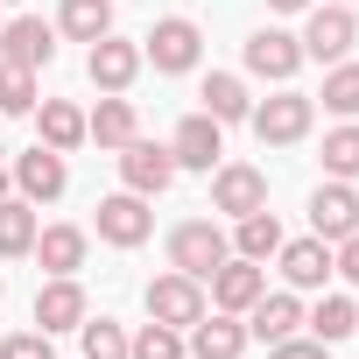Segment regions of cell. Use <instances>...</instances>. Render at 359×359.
<instances>
[{
	"label": "cell",
	"instance_id": "obj_12",
	"mask_svg": "<svg viewBox=\"0 0 359 359\" xmlns=\"http://www.w3.org/2000/svg\"><path fill=\"white\" fill-rule=\"evenodd\" d=\"M141 43H120V36H99L92 50H85V78L99 85V92H127L134 78H141Z\"/></svg>",
	"mask_w": 359,
	"mask_h": 359
},
{
	"label": "cell",
	"instance_id": "obj_29",
	"mask_svg": "<svg viewBox=\"0 0 359 359\" xmlns=\"http://www.w3.org/2000/svg\"><path fill=\"white\" fill-rule=\"evenodd\" d=\"M317 99H324V113L352 120V113H359V64H345V57H338V64L324 71V92H317Z\"/></svg>",
	"mask_w": 359,
	"mask_h": 359
},
{
	"label": "cell",
	"instance_id": "obj_30",
	"mask_svg": "<svg viewBox=\"0 0 359 359\" xmlns=\"http://www.w3.org/2000/svg\"><path fill=\"white\" fill-rule=\"evenodd\" d=\"M324 169L338 176V184H352V176H359V127H352V120L324 134Z\"/></svg>",
	"mask_w": 359,
	"mask_h": 359
},
{
	"label": "cell",
	"instance_id": "obj_5",
	"mask_svg": "<svg viewBox=\"0 0 359 359\" xmlns=\"http://www.w3.org/2000/svg\"><path fill=\"white\" fill-rule=\"evenodd\" d=\"M296 43H303V57H317V64H338V57H345V50L359 43V22H352V8H345V0H331V8L317 0Z\"/></svg>",
	"mask_w": 359,
	"mask_h": 359
},
{
	"label": "cell",
	"instance_id": "obj_7",
	"mask_svg": "<svg viewBox=\"0 0 359 359\" xmlns=\"http://www.w3.org/2000/svg\"><path fill=\"white\" fill-rule=\"evenodd\" d=\"M261 205H268V169H254V162H219L212 169V212L247 219Z\"/></svg>",
	"mask_w": 359,
	"mask_h": 359
},
{
	"label": "cell",
	"instance_id": "obj_26",
	"mask_svg": "<svg viewBox=\"0 0 359 359\" xmlns=\"http://www.w3.org/2000/svg\"><path fill=\"white\" fill-rule=\"evenodd\" d=\"M36 205L29 198H0V261H22L29 247H36Z\"/></svg>",
	"mask_w": 359,
	"mask_h": 359
},
{
	"label": "cell",
	"instance_id": "obj_19",
	"mask_svg": "<svg viewBox=\"0 0 359 359\" xmlns=\"http://www.w3.org/2000/svg\"><path fill=\"white\" fill-rule=\"evenodd\" d=\"M275 261H282V282H289V289H324V282H331V247H324L317 233H310V240H282Z\"/></svg>",
	"mask_w": 359,
	"mask_h": 359
},
{
	"label": "cell",
	"instance_id": "obj_34",
	"mask_svg": "<svg viewBox=\"0 0 359 359\" xmlns=\"http://www.w3.org/2000/svg\"><path fill=\"white\" fill-rule=\"evenodd\" d=\"M331 275H345V282L359 289V233H345V240L331 247Z\"/></svg>",
	"mask_w": 359,
	"mask_h": 359
},
{
	"label": "cell",
	"instance_id": "obj_17",
	"mask_svg": "<svg viewBox=\"0 0 359 359\" xmlns=\"http://www.w3.org/2000/svg\"><path fill=\"white\" fill-rule=\"evenodd\" d=\"M296 331H303V296L296 289H275V296H261L247 310V338H261V345H282Z\"/></svg>",
	"mask_w": 359,
	"mask_h": 359
},
{
	"label": "cell",
	"instance_id": "obj_28",
	"mask_svg": "<svg viewBox=\"0 0 359 359\" xmlns=\"http://www.w3.org/2000/svg\"><path fill=\"white\" fill-rule=\"evenodd\" d=\"M127 359H191V345H184V331H176V324H141L134 338H127Z\"/></svg>",
	"mask_w": 359,
	"mask_h": 359
},
{
	"label": "cell",
	"instance_id": "obj_3",
	"mask_svg": "<svg viewBox=\"0 0 359 359\" xmlns=\"http://www.w3.org/2000/svg\"><path fill=\"white\" fill-rule=\"evenodd\" d=\"M233 254V240H226V226L219 219H184L169 233V268H184V275H198V282H212V268Z\"/></svg>",
	"mask_w": 359,
	"mask_h": 359
},
{
	"label": "cell",
	"instance_id": "obj_20",
	"mask_svg": "<svg viewBox=\"0 0 359 359\" xmlns=\"http://www.w3.org/2000/svg\"><path fill=\"white\" fill-rule=\"evenodd\" d=\"M85 247H92L85 226H43L29 254L43 261V275H78V268H85Z\"/></svg>",
	"mask_w": 359,
	"mask_h": 359
},
{
	"label": "cell",
	"instance_id": "obj_21",
	"mask_svg": "<svg viewBox=\"0 0 359 359\" xmlns=\"http://www.w3.org/2000/svg\"><path fill=\"white\" fill-rule=\"evenodd\" d=\"M36 141L57 148V155L85 148V113H78L71 99H36Z\"/></svg>",
	"mask_w": 359,
	"mask_h": 359
},
{
	"label": "cell",
	"instance_id": "obj_16",
	"mask_svg": "<svg viewBox=\"0 0 359 359\" xmlns=\"http://www.w3.org/2000/svg\"><path fill=\"white\" fill-rule=\"evenodd\" d=\"M57 57V29L36 22V15H15L8 29H0V64H22V71H43Z\"/></svg>",
	"mask_w": 359,
	"mask_h": 359
},
{
	"label": "cell",
	"instance_id": "obj_31",
	"mask_svg": "<svg viewBox=\"0 0 359 359\" xmlns=\"http://www.w3.org/2000/svg\"><path fill=\"white\" fill-rule=\"evenodd\" d=\"M78 338H85V359H127V331L113 317H85Z\"/></svg>",
	"mask_w": 359,
	"mask_h": 359
},
{
	"label": "cell",
	"instance_id": "obj_25",
	"mask_svg": "<svg viewBox=\"0 0 359 359\" xmlns=\"http://www.w3.org/2000/svg\"><path fill=\"white\" fill-rule=\"evenodd\" d=\"M198 99H205V113H212L219 127H226V120H247V113H254V92H247V78H233V71H212Z\"/></svg>",
	"mask_w": 359,
	"mask_h": 359
},
{
	"label": "cell",
	"instance_id": "obj_14",
	"mask_svg": "<svg viewBox=\"0 0 359 359\" xmlns=\"http://www.w3.org/2000/svg\"><path fill=\"white\" fill-rule=\"evenodd\" d=\"M169 155H176V169H219L226 162V127L212 120V113H191L184 127H176V141H169Z\"/></svg>",
	"mask_w": 359,
	"mask_h": 359
},
{
	"label": "cell",
	"instance_id": "obj_33",
	"mask_svg": "<svg viewBox=\"0 0 359 359\" xmlns=\"http://www.w3.org/2000/svg\"><path fill=\"white\" fill-rule=\"evenodd\" d=\"M0 359H57V352H50V331H15L0 338Z\"/></svg>",
	"mask_w": 359,
	"mask_h": 359
},
{
	"label": "cell",
	"instance_id": "obj_24",
	"mask_svg": "<svg viewBox=\"0 0 359 359\" xmlns=\"http://www.w3.org/2000/svg\"><path fill=\"white\" fill-rule=\"evenodd\" d=\"M57 36H71V43L113 36V0H64L57 8Z\"/></svg>",
	"mask_w": 359,
	"mask_h": 359
},
{
	"label": "cell",
	"instance_id": "obj_4",
	"mask_svg": "<svg viewBox=\"0 0 359 359\" xmlns=\"http://www.w3.org/2000/svg\"><path fill=\"white\" fill-rule=\"evenodd\" d=\"M141 303H148V317H155V324L191 331V324L205 317V282H198V275H184V268H169V275H155V282H148V296H141Z\"/></svg>",
	"mask_w": 359,
	"mask_h": 359
},
{
	"label": "cell",
	"instance_id": "obj_1",
	"mask_svg": "<svg viewBox=\"0 0 359 359\" xmlns=\"http://www.w3.org/2000/svg\"><path fill=\"white\" fill-rule=\"evenodd\" d=\"M310 120H317V99H310V92H275V99H261V106L247 113V127H254L261 148H296V141L310 134Z\"/></svg>",
	"mask_w": 359,
	"mask_h": 359
},
{
	"label": "cell",
	"instance_id": "obj_15",
	"mask_svg": "<svg viewBox=\"0 0 359 359\" xmlns=\"http://www.w3.org/2000/svg\"><path fill=\"white\" fill-rule=\"evenodd\" d=\"M85 317H92V303H85L78 275H50L36 289V331H78Z\"/></svg>",
	"mask_w": 359,
	"mask_h": 359
},
{
	"label": "cell",
	"instance_id": "obj_2",
	"mask_svg": "<svg viewBox=\"0 0 359 359\" xmlns=\"http://www.w3.org/2000/svg\"><path fill=\"white\" fill-rule=\"evenodd\" d=\"M141 57H148L162 78H184V71H198L205 36H198V22H191V15H162V22L141 36Z\"/></svg>",
	"mask_w": 359,
	"mask_h": 359
},
{
	"label": "cell",
	"instance_id": "obj_23",
	"mask_svg": "<svg viewBox=\"0 0 359 359\" xmlns=\"http://www.w3.org/2000/svg\"><path fill=\"white\" fill-rule=\"evenodd\" d=\"M275 247H282V219L268 205L247 212V219H233V254L240 261H275Z\"/></svg>",
	"mask_w": 359,
	"mask_h": 359
},
{
	"label": "cell",
	"instance_id": "obj_32",
	"mask_svg": "<svg viewBox=\"0 0 359 359\" xmlns=\"http://www.w3.org/2000/svg\"><path fill=\"white\" fill-rule=\"evenodd\" d=\"M0 113H36V71L0 64Z\"/></svg>",
	"mask_w": 359,
	"mask_h": 359
},
{
	"label": "cell",
	"instance_id": "obj_6",
	"mask_svg": "<svg viewBox=\"0 0 359 359\" xmlns=\"http://www.w3.org/2000/svg\"><path fill=\"white\" fill-rule=\"evenodd\" d=\"M261 296H268V268H261V261H240V254H226V261L212 268V310H226V317H247Z\"/></svg>",
	"mask_w": 359,
	"mask_h": 359
},
{
	"label": "cell",
	"instance_id": "obj_37",
	"mask_svg": "<svg viewBox=\"0 0 359 359\" xmlns=\"http://www.w3.org/2000/svg\"><path fill=\"white\" fill-rule=\"evenodd\" d=\"M8 191H15V169H8V162H0V198H8Z\"/></svg>",
	"mask_w": 359,
	"mask_h": 359
},
{
	"label": "cell",
	"instance_id": "obj_35",
	"mask_svg": "<svg viewBox=\"0 0 359 359\" xmlns=\"http://www.w3.org/2000/svg\"><path fill=\"white\" fill-rule=\"evenodd\" d=\"M268 359H324V345L317 338H282V345H268Z\"/></svg>",
	"mask_w": 359,
	"mask_h": 359
},
{
	"label": "cell",
	"instance_id": "obj_27",
	"mask_svg": "<svg viewBox=\"0 0 359 359\" xmlns=\"http://www.w3.org/2000/svg\"><path fill=\"white\" fill-rule=\"evenodd\" d=\"M303 324H310V338H317V345H338V338H352V331H359V303H352V296H324L317 310H303Z\"/></svg>",
	"mask_w": 359,
	"mask_h": 359
},
{
	"label": "cell",
	"instance_id": "obj_18",
	"mask_svg": "<svg viewBox=\"0 0 359 359\" xmlns=\"http://www.w3.org/2000/svg\"><path fill=\"white\" fill-rule=\"evenodd\" d=\"M184 345H191V359H240V352H247V324L226 317V310H205V317L184 331Z\"/></svg>",
	"mask_w": 359,
	"mask_h": 359
},
{
	"label": "cell",
	"instance_id": "obj_13",
	"mask_svg": "<svg viewBox=\"0 0 359 359\" xmlns=\"http://www.w3.org/2000/svg\"><path fill=\"white\" fill-rule=\"evenodd\" d=\"M155 233V212H148V198H134V191H113V198H99V240L106 247H141Z\"/></svg>",
	"mask_w": 359,
	"mask_h": 359
},
{
	"label": "cell",
	"instance_id": "obj_38",
	"mask_svg": "<svg viewBox=\"0 0 359 359\" xmlns=\"http://www.w3.org/2000/svg\"><path fill=\"white\" fill-rule=\"evenodd\" d=\"M345 8H352V0H345Z\"/></svg>",
	"mask_w": 359,
	"mask_h": 359
},
{
	"label": "cell",
	"instance_id": "obj_8",
	"mask_svg": "<svg viewBox=\"0 0 359 359\" xmlns=\"http://www.w3.org/2000/svg\"><path fill=\"white\" fill-rule=\"evenodd\" d=\"M120 184H127V191H134V198H162V191H169V184H176V155H169V148H155V141H141V134H134V141H127V148H120Z\"/></svg>",
	"mask_w": 359,
	"mask_h": 359
},
{
	"label": "cell",
	"instance_id": "obj_9",
	"mask_svg": "<svg viewBox=\"0 0 359 359\" xmlns=\"http://www.w3.org/2000/svg\"><path fill=\"white\" fill-rule=\"evenodd\" d=\"M15 191H22L29 205H57V198L71 191L64 155H57V148H43V141H36V148H22V155H15Z\"/></svg>",
	"mask_w": 359,
	"mask_h": 359
},
{
	"label": "cell",
	"instance_id": "obj_36",
	"mask_svg": "<svg viewBox=\"0 0 359 359\" xmlns=\"http://www.w3.org/2000/svg\"><path fill=\"white\" fill-rule=\"evenodd\" d=\"M268 8H275V15H310L317 0H268Z\"/></svg>",
	"mask_w": 359,
	"mask_h": 359
},
{
	"label": "cell",
	"instance_id": "obj_22",
	"mask_svg": "<svg viewBox=\"0 0 359 359\" xmlns=\"http://www.w3.org/2000/svg\"><path fill=\"white\" fill-rule=\"evenodd\" d=\"M134 134H141V120H134V99H120V92H106L99 113H85V141H99V148H127Z\"/></svg>",
	"mask_w": 359,
	"mask_h": 359
},
{
	"label": "cell",
	"instance_id": "obj_10",
	"mask_svg": "<svg viewBox=\"0 0 359 359\" xmlns=\"http://www.w3.org/2000/svg\"><path fill=\"white\" fill-rule=\"evenodd\" d=\"M310 233L324 240V247H338L345 233H359V191L352 184H317V198H310Z\"/></svg>",
	"mask_w": 359,
	"mask_h": 359
},
{
	"label": "cell",
	"instance_id": "obj_11",
	"mask_svg": "<svg viewBox=\"0 0 359 359\" xmlns=\"http://www.w3.org/2000/svg\"><path fill=\"white\" fill-rule=\"evenodd\" d=\"M247 71L268 78V85H289V78L303 71V43H296L289 29H254V36H247Z\"/></svg>",
	"mask_w": 359,
	"mask_h": 359
}]
</instances>
